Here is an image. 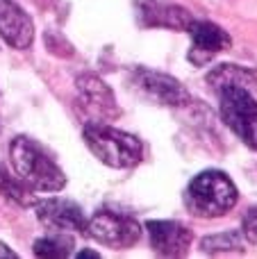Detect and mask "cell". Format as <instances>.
<instances>
[{"label":"cell","mask_w":257,"mask_h":259,"mask_svg":"<svg viewBox=\"0 0 257 259\" xmlns=\"http://www.w3.org/2000/svg\"><path fill=\"white\" fill-rule=\"evenodd\" d=\"M0 191L9 198V200L18 202V205H30L34 198H32V189L23 182L18 175H9L7 168L0 166Z\"/></svg>","instance_id":"2e32d148"},{"label":"cell","mask_w":257,"mask_h":259,"mask_svg":"<svg viewBox=\"0 0 257 259\" xmlns=\"http://www.w3.org/2000/svg\"><path fill=\"white\" fill-rule=\"evenodd\" d=\"M0 257H5V259H16V252H14V250H9V246H7V243H3V241H0Z\"/></svg>","instance_id":"ac0fdd59"},{"label":"cell","mask_w":257,"mask_h":259,"mask_svg":"<svg viewBox=\"0 0 257 259\" xmlns=\"http://www.w3.org/2000/svg\"><path fill=\"white\" fill-rule=\"evenodd\" d=\"M139 12L144 23L150 27H171V30H187L191 16L187 9L168 3V0H141Z\"/></svg>","instance_id":"8fae6325"},{"label":"cell","mask_w":257,"mask_h":259,"mask_svg":"<svg viewBox=\"0 0 257 259\" xmlns=\"http://www.w3.org/2000/svg\"><path fill=\"white\" fill-rule=\"evenodd\" d=\"M237 187L221 170L196 175L185 191V207L198 219H219L237 205Z\"/></svg>","instance_id":"6da1fadb"},{"label":"cell","mask_w":257,"mask_h":259,"mask_svg":"<svg viewBox=\"0 0 257 259\" xmlns=\"http://www.w3.org/2000/svg\"><path fill=\"white\" fill-rule=\"evenodd\" d=\"M0 36L16 50L30 48L34 41L32 18L14 0H0Z\"/></svg>","instance_id":"30bf717a"},{"label":"cell","mask_w":257,"mask_h":259,"mask_svg":"<svg viewBox=\"0 0 257 259\" xmlns=\"http://www.w3.org/2000/svg\"><path fill=\"white\" fill-rule=\"evenodd\" d=\"M87 232L98 243L118 248V250L135 246L141 237V228L135 219H130L127 214L112 211V209L96 211V214L87 221Z\"/></svg>","instance_id":"5b68a950"},{"label":"cell","mask_w":257,"mask_h":259,"mask_svg":"<svg viewBox=\"0 0 257 259\" xmlns=\"http://www.w3.org/2000/svg\"><path fill=\"white\" fill-rule=\"evenodd\" d=\"M187 30H189L191 41H194V48L191 50L200 53L198 64L207 62L214 53H221V50L230 48V36H228V32L209 21H191Z\"/></svg>","instance_id":"7c38bea8"},{"label":"cell","mask_w":257,"mask_h":259,"mask_svg":"<svg viewBox=\"0 0 257 259\" xmlns=\"http://www.w3.org/2000/svg\"><path fill=\"white\" fill-rule=\"evenodd\" d=\"M219 94V112L226 125L248 148L257 150V100L244 87H223Z\"/></svg>","instance_id":"277c9868"},{"label":"cell","mask_w":257,"mask_h":259,"mask_svg":"<svg viewBox=\"0 0 257 259\" xmlns=\"http://www.w3.org/2000/svg\"><path fill=\"white\" fill-rule=\"evenodd\" d=\"M207 82L214 91L223 89V87H244V89L253 91L257 89V71L235 66V64H221L207 75Z\"/></svg>","instance_id":"4fadbf2b"},{"label":"cell","mask_w":257,"mask_h":259,"mask_svg":"<svg viewBox=\"0 0 257 259\" xmlns=\"http://www.w3.org/2000/svg\"><path fill=\"white\" fill-rule=\"evenodd\" d=\"M200 250L217 255V252H230V250H244V237L239 230H228L223 234H212L200 241Z\"/></svg>","instance_id":"5bb4252c"},{"label":"cell","mask_w":257,"mask_h":259,"mask_svg":"<svg viewBox=\"0 0 257 259\" xmlns=\"http://www.w3.org/2000/svg\"><path fill=\"white\" fill-rule=\"evenodd\" d=\"M77 94L84 109L96 118L94 123H105L118 116V105L114 91L96 75L77 77Z\"/></svg>","instance_id":"ba28073f"},{"label":"cell","mask_w":257,"mask_h":259,"mask_svg":"<svg viewBox=\"0 0 257 259\" xmlns=\"http://www.w3.org/2000/svg\"><path fill=\"white\" fill-rule=\"evenodd\" d=\"M9 157L16 175L32 191H62L66 184L62 168L30 139H14L9 146Z\"/></svg>","instance_id":"7a4b0ae2"},{"label":"cell","mask_w":257,"mask_h":259,"mask_svg":"<svg viewBox=\"0 0 257 259\" xmlns=\"http://www.w3.org/2000/svg\"><path fill=\"white\" fill-rule=\"evenodd\" d=\"M135 87L146 100L155 105H164V107H180L189 100L187 89L176 80V77L166 75L159 71H148V68H139L135 73Z\"/></svg>","instance_id":"8992f818"},{"label":"cell","mask_w":257,"mask_h":259,"mask_svg":"<svg viewBox=\"0 0 257 259\" xmlns=\"http://www.w3.org/2000/svg\"><path fill=\"white\" fill-rule=\"evenodd\" d=\"M73 241L64 237V232H57L53 237H44L39 241H34V255L46 257V259H62L71 255Z\"/></svg>","instance_id":"9a60e30c"},{"label":"cell","mask_w":257,"mask_h":259,"mask_svg":"<svg viewBox=\"0 0 257 259\" xmlns=\"http://www.w3.org/2000/svg\"><path fill=\"white\" fill-rule=\"evenodd\" d=\"M77 257H80V259H84V257H94V259H96V257H100V255H98V252H94V250H84V252H77Z\"/></svg>","instance_id":"d6986e66"},{"label":"cell","mask_w":257,"mask_h":259,"mask_svg":"<svg viewBox=\"0 0 257 259\" xmlns=\"http://www.w3.org/2000/svg\"><path fill=\"white\" fill-rule=\"evenodd\" d=\"M241 234L246 241L257 243V205L250 207L244 216V225H241Z\"/></svg>","instance_id":"e0dca14e"},{"label":"cell","mask_w":257,"mask_h":259,"mask_svg":"<svg viewBox=\"0 0 257 259\" xmlns=\"http://www.w3.org/2000/svg\"><path fill=\"white\" fill-rule=\"evenodd\" d=\"M84 141L89 150L112 168H130L141 159V152H144V146L137 137L105 123L87 125Z\"/></svg>","instance_id":"3957f363"},{"label":"cell","mask_w":257,"mask_h":259,"mask_svg":"<svg viewBox=\"0 0 257 259\" xmlns=\"http://www.w3.org/2000/svg\"><path fill=\"white\" fill-rule=\"evenodd\" d=\"M150 246L162 257H182L191 246V230L178 221H148Z\"/></svg>","instance_id":"9c48e42d"},{"label":"cell","mask_w":257,"mask_h":259,"mask_svg":"<svg viewBox=\"0 0 257 259\" xmlns=\"http://www.w3.org/2000/svg\"><path fill=\"white\" fill-rule=\"evenodd\" d=\"M36 219L53 232H82L87 230V219L80 205L66 198H50L36 205Z\"/></svg>","instance_id":"52a82bcc"}]
</instances>
